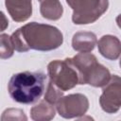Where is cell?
<instances>
[{
    "label": "cell",
    "mask_w": 121,
    "mask_h": 121,
    "mask_svg": "<svg viewBox=\"0 0 121 121\" xmlns=\"http://www.w3.org/2000/svg\"><path fill=\"white\" fill-rule=\"evenodd\" d=\"M47 73L49 79L63 92L73 89L78 84V75L69 59L55 60L48 63Z\"/></svg>",
    "instance_id": "5b68a950"
},
{
    "label": "cell",
    "mask_w": 121,
    "mask_h": 121,
    "mask_svg": "<svg viewBox=\"0 0 121 121\" xmlns=\"http://www.w3.org/2000/svg\"><path fill=\"white\" fill-rule=\"evenodd\" d=\"M2 121L4 120H26V116L25 115L24 112L20 109H8L6 110L1 117Z\"/></svg>",
    "instance_id": "9a60e30c"
},
{
    "label": "cell",
    "mask_w": 121,
    "mask_h": 121,
    "mask_svg": "<svg viewBox=\"0 0 121 121\" xmlns=\"http://www.w3.org/2000/svg\"><path fill=\"white\" fill-rule=\"evenodd\" d=\"M14 49L26 52L29 49L50 51L57 49L63 43L62 33L56 26L36 22L27 23L16 29L10 36Z\"/></svg>",
    "instance_id": "6da1fadb"
},
{
    "label": "cell",
    "mask_w": 121,
    "mask_h": 121,
    "mask_svg": "<svg viewBox=\"0 0 121 121\" xmlns=\"http://www.w3.org/2000/svg\"><path fill=\"white\" fill-rule=\"evenodd\" d=\"M97 47L99 53L108 60H117L121 55V42L113 35L102 36L97 43Z\"/></svg>",
    "instance_id": "9c48e42d"
},
{
    "label": "cell",
    "mask_w": 121,
    "mask_h": 121,
    "mask_svg": "<svg viewBox=\"0 0 121 121\" xmlns=\"http://www.w3.org/2000/svg\"><path fill=\"white\" fill-rule=\"evenodd\" d=\"M119 65H120V67H121V59H120V60H119Z\"/></svg>",
    "instance_id": "ac0fdd59"
},
{
    "label": "cell",
    "mask_w": 121,
    "mask_h": 121,
    "mask_svg": "<svg viewBox=\"0 0 121 121\" xmlns=\"http://www.w3.org/2000/svg\"><path fill=\"white\" fill-rule=\"evenodd\" d=\"M5 5L15 22L26 21L32 14L31 0H5Z\"/></svg>",
    "instance_id": "ba28073f"
},
{
    "label": "cell",
    "mask_w": 121,
    "mask_h": 121,
    "mask_svg": "<svg viewBox=\"0 0 121 121\" xmlns=\"http://www.w3.org/2000/svg\"><path fill=\"white\" fill-rule=\"evenodd\" d=\"M101 109L108 113H115L121 108V78L112 75L106 85L103 86L99 98Z\"/></svg>",
    "instance_id": "8992f818"
},
{
    "label": "cell",
    "mask_w": 121,
    "mask_h": 121,
    "mask_svg": "<svg viewBox=\"0 0 121 121\" xmlns=\"http://www.w3.org/2000/svg\"><path fill=\"white\" fill-rule=\"evenodd\" d=\"M97 43L96 35L90 31H79L74 34L72 38V47L81 53H87L94 50Z\"/></svg>",
    "instance_id": "30bf717a"
},
{
    "label": "cell",
    "mask_w": 121,
    "mask_h": 121,
    "mask_svg": "<svg viewBox=\"0 0 121 121\" xmlns=\"http://www.w3.org/2000/svg\"><path fill=\"white\" fill-rule=\"evenodd\" d=\"M40 12L47 20H59L63 13V8L60 0H43L41 2Z\"/></svg>",
    "instance_id": "7c38bea8"
},
{
    "label": "cell",
    "mask_w": 121,
    "mask_h": 121,
    "mask_svg": "<svg viewBox=\"0 0 121 121\" xmlns=\"http://www.w3.org/2000/svg\"><path fill=\"white\" fill-rule=\"evenodd\" d=\"M57 111L63 118H75L84 115L89 109V100L82 94L62 96L57 102Z\"/></svg>",
    "instance_id": "52a82bcc"
},
{
    "label": "cell",
    "mask_w": 121,
    "mask_h": 121,
    "mask_svg": "<svg viewBox=\"0 0 121 121\" xmlns=\"http://www.w3.org/2000/svg\"><path fill=\"white\" fill-rule=\"evenodd\" d=\"M78 75V84H89L94 87H103L111 78L107 67L100 64L95 55L79 53L73 58H68Z\"/></svg>",
    "instance_id": "3957f363"
},
{
    "label": "cell",
    "mask_w": 121,
    "mask_h": 121,
    "mask_svg": "<svg viewBox=\"0 0 121 121\" xmlns=\"http://www.w3.org/2000/svg\"><path fill=\"white\" fill-rule=\"evenodd\" d=\"M66 3L73 9L72 21L76 25L95 22L109 8V0H66Z\"/></svg>",
    "instance_id": "277c9868"
},
{
    "label": "cell",
    "mask_w": 121,
    "mask_h": 121,
    "mask_svg": "<svg viewBox=\"0 0 121 121\" xmlns=\"http://www.w3.org/2000/svg\"><path fill=\"white\" fill-rule=\"evenodd\" d=\"M1 15H2V19H3V23H2V31L6 28V26H9V21L6 20V17H5V14L3 12H1Z\"/></svg>",
    "instance_id": "2e32d148"
},
{
    "label": "cell",
    "mask_w": 121,
    "mask_h": 121,
    "mask_svg": "<svg viewBox=\"0 0 121 121\" xmlns=\"http://www.w3.org/2000/svg\"><path fill=\"white\" fill-rule=\"evenodd\" d=\"M39 1H40V2H43V0H39Z\"/></svg>",
    "instance_id": "d6986e66"
},
{
    "label": "cell",
    "mask_w": 121,
    "mask_h": 121,
    "mask_svg": "<svg viewBox=\"0 0 121 121\" xmlns=\"http://www.w3.org/2000/svg\"><path fill=\"white\" fill-rule=\"evenodd\" d=\"M55 109L53 104L45 99L41 100L30 110V116L35 121H48L55 117Z\"/></svg>",
    "instance_id": "8fae6325"
},
{
    "label": "cell",
    "mask_w": 121,
    "mask_h": 121,
    "mask_svg": "<svg viewBox=\"0 0 121 121\" xmlns=\"http://www.w3.org/2000/svg\"><path fill=\"white\" fill-rule=\"evenodd\" d=\"M62 96H63V91L49 79L46 86V91L44 94V99L51 104H57V102Z\"/></svg>",
    "instance_id": "4fadbf2b"
},
{
    "label": "cell",
    "mask_w": 121,
    "mask_h": 121,
    "mask_svg": "<svg viewBox=\"0 0 121 121\" xmlns=\"http://www.w3.org/2000/svg\"><path fill=\"white\" fill-rule=\"evenodd\" d=\"M1 45H0V56L1 59H9L12 57L14 53V46L11 42L10 36L8 34L2 33L0 36Z\"/></svg>",
    "instance_id": "5bb4252c"
},
{
    "label": "cell",
    "mask_w": 121,
    "mask_h": 121,
    "mask_svg": "<svg viewBox=\"0 0 121 121\" xmlns=\"http://www.w3.org/2000/svg\"><path fill=\"white\" fill-rule=\"evenodd\" d=\"M45 81L46 76L43 73L25 71L12 75L8 84V91L15 102L32 104L43 95Z\"/></svg>",
    "instance_id": "7a4b0ae2"
},
{
    "label": "cell",
    "mask_w": 121,
    "mask_h": 121,
    "mask_svg": "<svg viewBox=\"0 0 121 121\" xmlns=\"http://www.w3.org/2000/svg\"><path fill=\"white\" fill-rule=\"evenodd\" d=\"M115 21H116V24H117L118 27H119V28H121V14H119V15L116 17Z\"/></svg>",
    "instance_id": "e0dca14e"
}]
</instances>
